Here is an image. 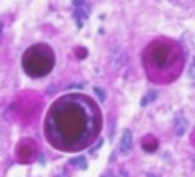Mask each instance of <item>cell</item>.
<instances>
[{"mask_svg":"<svg viewBox=\"0 0 195 177\" xmlns=\"http://www.w3.org/2000/svg\"><path fill=\"white\" fill-rule=\"evenodd\" d=\"M101 130V112L91 97L69 94L52 104L45 119L48 141L60 150H80Z\"/></svg>","mask_w":195,"mask_h":177,"instance_id":"obj_1","label":"cell"},{"mask_svg":"<svg viewBox=\"0 0 195 177\" xmlns=\"http://www.w3.org/2000/svg\"><path fill=\"white\" fill-rule=\"evenodd\" d=\"M144 65L149 78L158 83L173 82L183 70V55L175 41L158 39L144 53Z\"/></svg>","mask_w":195,"mask_h":177,"instance_id":"obj_2","label":"cell"},{"mask_svg":"<svg viewBox=\"0 0 195 177\" xmlns=\"http://www.w3.org/2000/svg\"><path fill=\"white\" fill-rule=\"evenodd\" d=\"M55 55L46 44H36L29 48L22 56V68L29 77H43L52 72Z\"/></svg>","mask_w":195,"mask_h":177,"instance_id":"obj_3","label":"cell"},{"mask_svg":"<svg viewBox=\"0 0 195 177\" xmlns=\"http://www.w3.org/2000/svg\"><path fill=\"white\" fill-rule=\"evenodd\" d=\"M130 146H132V131H130V130H127L125 133H123V136H121L120 150L123 152V153H127V152L130 150Z\"/></svg>","mask_w":195,"mask_h":177,"instance_id":"obj_4","label":"cell"},{"mask_svg":"<svg viewBox=\"0 0 195 177\" xmlns=\"http://www.w3.org/2000/svg\"><path fill=\"white\" fill-rule=\"evenodd\" d=\"M125 60H127V55H125V53H121V56L116 58L115 63H113V65H115V68H120L121 65H123V62H125Z\"/></svg>","mask_w":195,"mask_h":177,"instance_id":"obj_5","label":"cell"},{"mask_svg":"<svg viewBox=\"0 0 195 177\" xmlns=\"http://www.w3.org/2000/svg\"><path fill=\"white\" fill-rule=\"evenodd\" d=\"M154 97H156V92H151V94H149L147 97H144L140 104H142V106H146V104H147V102H149V99H154Z\"/></svg>","mask_w":195,"mask_h":177,"instance_id":"obj_6","label":"cell"},{"mask_svg":"<svg viewBox=\"0 0 195 177\" xmlns=\"http://www.w3.org/2000/svg\"><path fill=\"white\" fill-rule=\"evenodd\" d=\"M72 164H80V167H82V169L86 167V160H84V157H80V158H75V160H72Z\"/></svg>","mask_w":195,"mask_h":177,"instance_id":"obj_7","label":"cell"},{"mask_svg":"<svg viewBox=\"0 0 195 177\" xmlns=\"http://www.w3.org/2000/svg\"><path fill=\"white\" fill-rule=\"evenodd\" d=\"M94 90H96V94H98V97H99L101 100H105V92H103V90H101L99 87H96Z\"/></svg>","mask_w":195,"mask_h":177,"instance_id":"obj_8","label":"cell"}]
</instances>
